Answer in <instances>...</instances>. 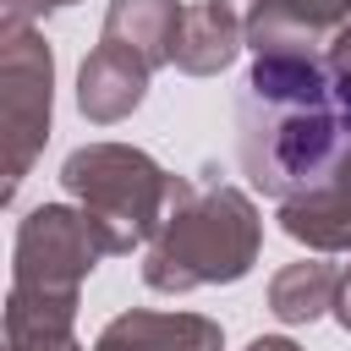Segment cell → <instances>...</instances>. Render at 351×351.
<instances>
[{"mask_svg":"<svg viewBox=\"0 0 351 351\" xmlns=\"http://www.w3.org/2000/svg\"><path fill=\"white\" fill-rule=\"evenodd\" d=\"M236 154L263 197H302L351 154V71L324 55H258L236 99Z\"/></svg>","mask_w":351,"mask_h":351,"instance_id":"cell-1","label":"cell"},{"mask_svg":"<svg viewBox=\"0 0 351 351\" xmlns=\"http://www.w3.org/2000/svg\"><path fill=\"white\" fill-rule=\"evenodd\" d=\"M263 252V219L258 203L241 186L225 181H186L170 197V214L159 225V236L148 241L143 258V285L181 296L197 285H236Z\"/></svg>","mask_w":351,"mask_h":351,"instance_id":"cell-2","label":"cell"},{"mask_svg":"<svg viewBox=\"0 0 351 351\" xmlns=\"http://www.w3.org/2000/svg\"><path fill=\"white\" fill-rule=\"evenodd\" d=\"M60 181L77 197V208L93 219L110 258L154 241L165 214H170V197L181 186V176H170L154 154H143L132 143H82V148H71L66 165H60Z\"/></svg>","mask_w":351,"mask_h":351,"instance_id":"cell-3","label":"cell"},{"mask_svg":"<svg viewBox=\"0 0 351 351\" xmlns=\"http://www.w3.org/2000/svg\"><path fill=\"white\" fill-rule=\"evenodd\" d=\"M55 110V49L33 22H0V126H5V197L44 154Z\"/></svg>","mask_w":351,"mask_h":351,"instance_id":"cell-4","label":"cell"},{"mask_svg":"<svg viewBox=\"0 0 351 351\" xmlns=\"http://www.w3.org/2000/svg\"><path fill=\"white\" fill-rule=\"evenodd\" d=\"M104 241L82 208L66 203H38L16 225L11 247V291H38V296H77L82 280L99 269Z\"/></svg>","mask_w":351,"mask_h":351,"instance_id":"cell-5","label":"cell"},{"mask_svg":"<svg viewBox=\"0 0 351 351\" xmlns=\"http://www.w3.org/2000/svg\"><path fill=\"white\" fill-rule=\"evenodd\" d=\"M351 22V0H247L252 55H313Z\"/></svg>","mask_w":351,"mask_h":351,"instance_id":"cell-6","label":"cell"},{"mask_svg":"<svg viewBox=\"0 0 351 351\" xmlns=\"http://www.w3.org/2000/svg\"><path fill=\"white\" fill-rule=\"evenodd\" d=\"M280 230L307 252H351V154L318 186L280 203Z\"/></svg>","mask_w":351,"mask_h":351,"instance_id":"cell-7","label":"cell"},{"mask_svg":"<svg viewBox=\"0 0 351 351\" xmlns=\"http://www.w3.org/2000/svg\"><path fill=\"white\" fill-rule=\"evenodd\" d=\"M93 351H225V329L203 313L132 307V313H121L99 329Z\"/></svg>","mask_w":351,"mask_h":351,"instance_id":"cell-8","label":"cell"},{"mask_svg":"<svg viewBox=\"0 0 351 351\" xmlns=\"http://www.w3.org/2000/svg\"><path fill=\"white\" fill-rule=\"evenodd\" d=\"M148 66L137 60V55H126V49H115V44H93V55L82 60V71H77V110L93 121V126H115V121H126L137 104H143V93H148Z\"/></svg>","mask_w":351,"mask_h":351,"instance_id":"cell-9","label":"cell"},{"mask_svg":"<svg viewBox=\"0 0 351 351\" xmlns=\"http://www.w3.org/2000/svg\"><path fill=\"white\" fill-rule=\"evenodd\" d=\"M247 44V11L236 0H197L181 16L176 38V71L186 77H219Z\"/></svg>","mask_w":351,"mask_h":351,"instance_id":"cell-10","label":"cell"},{"mask_svg":"<svg viewBox=\"0 0 351 351\" xmlns=\"http://www.w3.org/2000/svg\"><path fill=\"white\" fill-rule=\"evenodd\" d=\"M181 16H186L181 0H110L99 38L126 49V55H137L148 71H159V66H176Z\"/></svg>","mask_w":351,"mask_h":351,"instance_id":"cell-11","label":"cell"},{"mask_svg":"<svg viewBox=\"0 0 351 351\" xmlns=\"http://www.w3.org/2000/svg\"><path fill=\"white\" fill-rule=\"evenodd\" d=\"M335 302H340V269L335 263L302 258L269 280V313L280 324H318L324 313H335Z\"/></svg>","mask_w":351,"mask_h":351,"instance_id":"cell-12","label":"cell"},{"mask_svg":"<svg viewBox=\"0 0 351 351\" xmlns=\"http://www.w3.org/2000/svg\"><path fill=\"white\" fill-rule=\"evenodd\" d=\"M66 5H77V0H0L5 22H38V16H49V11H66Z\"/></svg>","mask_w":351,"mask_h":351,"instance_id":"cell-13","label":"cell"},{"mask_svg":"<svg viewBox=\"0 0 351 351\" xmlns=\"http://www.w3.org/2000/svg\"><path fill=\"white\" fill-rule=\"evenodd\" d=\"M324 60H329V66H340V71H351V22L324 44Z\"/></svg>","mask_w":351,"mask_h":351,"instance_id":"cell-14","label":"cell"},{"mask_svg":"<svg viewBox=\"0 0 351 351\" xmlns=\"http://www.w3.org/2000/svg\"><path fill=\"white\" fill-rule=\"evenodd\" d=\"M335 318H340V329L351 335V269L340 274V302H335Z\"/></svg>","mask_w":351,"mask_h":351,"instance_id":"cell-15","label":"cell"},{"mask_svg":"<svg viewBox=\"0 0 351 351\" xmlns=\"http://www.w3.org/2000/svg\"><path fill=\"white\" fill-rule=\"evenodd\" d=\"M247 351H302V346H296V340H285V335H258Z\"/></svg>","mask_w":351,"mask_h":351,"instance_id":"cell-16","label":"cell"}]
</instances>
